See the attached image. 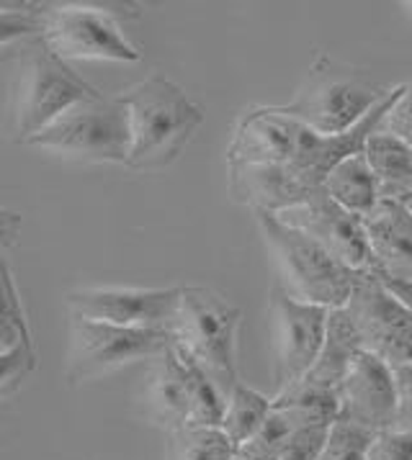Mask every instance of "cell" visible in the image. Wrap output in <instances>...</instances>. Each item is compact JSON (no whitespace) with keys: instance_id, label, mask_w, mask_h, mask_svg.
Masks as SVG:
<instances>
[{"instance_id":"36","label":"cell","mask_w":412,"mask_h":460,"mask_svg":"<svg viewBox=\"0 0 412 460\" xmlns=\"http://www.w3.org/2000/svg\"><path fill=\"white\" fill-rule=\"evenodd\" d=\"M5 244H8V240H0V250H5Z\"/></svg>"},{"instance_id":"18","label":"cell","mask_w":412,"mask_h":460,"mask_svg":"<svg viewBox=\"0 0 412 460\" xmlns=\"http://www.w3.org/2000/svg\"><path fill=\"white\" fill-rule=\"evenodd\" d=\"M322 190L345 211H351L358 219H366L381 201V188L376 181L374 170L369 165L363 149L340 160L325 178Z\"/></svg>"},{"instance_id":"16","label":"cell","mask_w":412,"mask_h":460,"mask_svg":"<svg viewBox=\"0 0 412 460\" xmlns=\"http://www.w3.org/2000/svg\"><path fill=\"white\" fill-rule=\"evenodd\" d=\"M376 270L390 278L412 280V217L394 199H381L363 219Z\"/></svg>"},{"instance_id":"12","label":"cell","mask_w":412,"mask_h":460,"mask_svg":"<svg viewBox=\"0 0 412 460\" xmlns=\"http://www.w3.org/2000/svg\"><path fill=\"white\" fill-rule=\"evenodd\" d=\"M178 288H80L65 294L70 316L106 322L116 327L168 330L178 312Z\"/></svg>"},{"instance_id":"13","label":"cell","mask_w":412,"mask_h":460,"mask_svg":"<svg viewBox=\"0 0 412 460\" xmlns=\"http://www.w3.org/2000/svg\"><path fill=\"white\" fill-rule=\"evenodd\" d=\"M340 417L372 432L394 429L399 409V386L394 370L376 355L361 352L337 388Z\"/></svg>"},{"instance_id":"11","label":"cell","mask_w":412,"mask_h":460,"mask_svg":"<svg viewBox=\"0 0 412 460\" xmlns=\"http://www.w3.org/2000/svg\"><path fill=\"white\" fill-rule=\"evenodd\" d=\"M273 217L283 221L286 226H294L307 237H312L345 268L356 273L376 270V260L366 240L363 219H358L343 206H337L325 190H318L309 201L297 208H289Z\"/></svg>"},{"instance_id":"23","label":"cell","mask_w":412,"mask_h":460,"mask_svg":"<svg viewBox=\"0 0 412 460\" xmlns=\"http://www.w3.org/2000/svg\"><path fill=\"white\" fill-rule=\"evenodd\" d=\"M41 34V5L34 3H16L0 5V62L8 59V52H16L23 41Z\"/></svg>"},{"instance_id":"19","label":"cell","mask_w":412,"mask_h":460,"mask_svg":"<svg viewBox=\"0 0 412 460\" xmlns=\"http://www.w3.org/2000/svg\"><path fill=\"white\" fill-rule=\"evenodd\" d=\"M363 155L374 170L381 199H399L412 190V147L390 131L376 129L366 145Z\"/></svg>"},{"instance_id":"9","label":"cell","mask_w":412,"mask_h":460,"mask_svg":"<svg viewBox=\"0 0 412 460\" xmlns=\"http://www.w3.org/2000/svg\"><path fill=\"white\" fill-rule=\"evenodd\" d=\"M343 309L354 322L361 350L392 370L412 366V314L374 273H358Z\"/></svg>"},{"instance_id":"25","label":"cell","mask_w":412,"mask_h":460,"mask_svg":"<svg viewBox=\"0 0 412 460\" xmlns=\"http://www.w3.org/2000/svg\"><path fill=\"white\" fill-rule=\"evenodd\" d=\"M34 368H37V350L31 340L21 342L13 350L0 352V402L13 396L23 386V381L34 373Z\"/></svg>"},{"instance_id":"31","label":"cell","mask_w":412,"mask_h":460,"mask_svg":"<svg viewBox=\"0 0 412 460\" xmlns=\"http://www.w3.org/2000/svg\"><path fill=\"white\" fill-rule=\"evenodd\" d=\"M394 429L412 435V391H402L399 394V409H397Z\"/></svg>"},{"instance_id":"3","label":"cell","mask_w":412,"mask_h":460,"mask_svg":"<svg viewBox=\"0 0 412 460\" xmlns=\"http://www.w3.org/2000/svg\"><path fill=\"white\" fill-rule=\"evenodd\" d=\"M390 91L392 88L379 83L369 70L318 52L297 95L279 111L322 137H337L354 129Z\"/></svg>"},{"instance_id":"8","label":"cell","mask_w":412,"mask_h":460,"mask_svg":"<svg viewBox=\"0 0 412 460\" xmlns=\"http://www.w3.org/2000/svg\"><path fill=\"white\" fill-rule=\"evenodd\" d=\"M39 37L65 62L67 59H112V62L142 59V52L124 37L116 11L103 5H88V3L41 5Z\"/></svg>"},{"instance_id":"33","label":"cell","mask_w":412,"mask_h":460,"mask_svg":"<svg viewBox=\"0 0 412 460\" xmlns=\"http://www.w3.org/2000/svg\"><path fill=\"white\" fill-rule=\"evenodd\" d=\"M394 378H397L399 394H402V391H412V366H405V368L394 370Z\"/></svg>"},{"instance_id":"34","label":"cell","mask_w":412,"mask_h":460,"mask_svg":"<svg viewBox=\"0 0 412 460\" xmlns=\"http://www.w3.org/2000/svg\"><path fill=\"white\" fill-rule=\"evenodd\" d=\"M394 201H399L408 211H410V217H412V190L410 193H405V196H399V199H394Z\"/></svg>"},{"instance_id":"7","label":"cell","mask_w":412,"mask_h":460,"mask_svg":"<svg viewBox=\"0 0 412 460\" xmlns=\"http://www.w3.org/2000/svg\"><path fill=\"white\" fill-rule=\"evenodd\" d=\"M170 332L157 327H116L70 316V342L65 358L67 384L95 381L134 360H152L170 348Z\"/></svg>"},{"instance_id":"22","label":"cell","mask_w":412,"mask_h":460,"mask_svg":"<svg viewBox=\"0 0 412 460\" xmlns=\"http://www.w3.org/2000/svg\"><path fill=\"white\" fill-rule=\"evenodd\" d=\"M31 340V330L21 306L19 288L13 283L11 265L0 250V352L13 350L21 342Z\"/></svg>"},{"instance_id":"21","label":"cell","mask_w":412,"mask_h":460,"mask_svg":"<svg viewBox=\"0 0 412 460\" xmlns=\"http://www.w3.org/2000/svg\"><path fill=\"white\" fill-rule=\"evenodd\" d=\"M235 445L219 427L186 424L168 432L166 460H232Z\"/></svg>"},{"instance_id":"26","label":"cell","mask_w":412,"mask_h":460,"mask_svg":"<svg viewBox=\"0 0 412 460\" xmlns=\"http://www.w3.org/2000/svg\"><path fill=\"white\" fill-rule=\"evenodd\" d=\"M333 424H301L297 427L282 447L276 450V460H318L325 450V442Z\"/></svg>"},{"instance_id":"27","label":"cell","mask_w":412,"mask_h":460,"mask_svg":"<svg viewBox=\"0 0 412 460\" xmlns=\"http://www.w3.org/2000/svg\"><path fill=\"white\" fill-rule=\"evenodd\" d=\"M366 460H412V435L399 429L379 432L366 447Z\"/></svg>"},{"instance_id":"1","label":"cell","mask_w":412,"mask_h":460,"mask_svg":"<svg viewBox=\"0 0 412 460\" xmlns=\"http://www.w3.org/2000/svg\"><path fill=\"white\" fill-rule=\"evenodd\" d=\"M116 98L130 131V155L124 165L139 172L173 165L204 121L202 106L193 103L178 83L160 73L145 77Z\"/></svg>"},{"instance_id":"28","label":"cell","mask_w":412,"mask_h":460,"mask_svg":"<svg viewBox=\"0 0 412 460\" xmlns=\"http://www.w3.org/2000/svg\"><path fill=\"white\" fill-rule=\"evenodd\" d=\"M379 129L390 131V134L399 137L402 142H408L412 147V83L405 85V93L397 98V103L390 109L387 119L381 121Z\"/></svg>"},{"instance_id":"29","label":"cell","mask_w":412,"mask_h":460,"mask_svg":"<svg viewBox=\"0 0 412 460\" xmlns=\"http://www.w3.org/2000/svg\"><path fill=\"white\" fill-rule=\"evenodd\" d=\"M232 460H276V450H273L268 442L253 438V440L245 442V445H240V447L235 450Z\"/></svg>"},{"instance_id":"2","label":"cell","mask_w":412,"mask_h":460,"mask_svg":"<svg viewBox=\"0 0 412 460\" xmlns=\"http://www.w3.org/2000/svg\"><path fill=\"white\" fill-rule=\"evenodd\" d=\"M101 95L80 75L57 57L41 37L23 41L16 55V77L8 95V129L21 145L47 129L59 113L85 98Z\"/></svg>"},{"instance_id":"5","label":"cell","mask_w":412,"mask_h":460,"mask_svg":"<svg viewBox=\"0 0 412 460\" xmlns=\"http://www.w3.org/2000/svg\"><path fill=\"white\" fill-rule=\"evenodd\" d=\"M240 319L243 312L222 294L204 286H181L178 312L168 324L173 345L196 360L225 399L240 381L235 366Z\"/></svg>"},{"instance_id":"24","label":"cell","mask_w":412,"mask_h":460,"mask_svg":"<svg viewBox=\"0 0 412 460\" xmlns=\"http://www.w3.org/2000/svg\"><path fill=\"white\" fill-rule=\"evenodd\" d=\"M379 432H372L361 424L337 414L325 442V450L318 460H366V447Z\"/></svg>"},{"instance_id":"32","label":"cell","mask_w":412,"mask_h":460,"mask_svg":"<svg viewBox=\"0 0 412 460\" xmlns=\"http://www.w3.org/2000/svg\"><path fill=\"white\" fill-rule=\"evenodd\" d=\"M21 224H23V219H21V214H16V211H11V208H3L0 206V240H13L16 234H19Z\"/></svg>"},{"instance_id":"35","label":"cell","mask_w":412,"mask_h":460,"mask_svg":"<svg viewBox=\"0 0 412 460\" xmlns=\"http://www.w3.org/2000/svg\"><path fill=\"white\" fill-rule=\"evenodd\" d=\"M402 8L408 11V16H410V19H412V0H410V3H402Z\"/></svg>"},{"instance_id":"14","label":"cell","mask_w":412,"mask_h":460,"mask_svg":"<svg viewBox=\"0 0 412 460\" xmlns=\"http://www.w3.org/2000/svg\"><path fill=\"white\" fill-rule=\"evenodd\" d=\"M227 190L232 201L253 208V214H282L307 203L322 188H309L286 165L250 163L227 165Z\"/></svg>"},{"instance_id":"10","label":"cell","mask_w":412,"mask_h":460,"mask_svg":"<svg viewBox=\"0 0 412 460\" xmlns=\"http://www.w3.org/2000/svg\"><path fill=\"white\" fill-rule=\"evenodd\" d=\"M330 309L304 304L283 291L279 283L271 288V376L276 394L294 386L318 360Z\"/></svg>"},{"instance_id":"20","label":"cell","mask_w":412,"mask_h":460,"mask_svg":"<svg viewBox=\"0 0 412 460\" xmlns=\"http://www.w3.org/2000/svg\"><path fill=\"white\" fill-rule=\"evenodd\" d=\"M273 409V399L263 396L261 391L245 386L243 381H237L225 399V417L219 429L225 432L229 442L235 447H240L245 442H250L263 429V424L268 420Z\"/></svg>"},{"instance_id":"15","label":"cell","mask_w":412,"mask_h":460,"mask_svg":"<svg viewBox=\"0 0 412 460\" xmlns=\"http://www.w3.org/2000/svg\"><path fill=\"white\" fill-rule=\"evenodd\" d=\"M139 409L145 420L166 432L181 429L188 424L191 396H188V363L170 342L163 355L152 358L139 391Z\"/></svg>"},{"instance_id":"30","label":"cell","mask_w":412,"mask_h":460,"mask_svg":"<svg viewBox=\"0 0 412 460\" xmlns=\"http://www.w3.org/2000/svg\"><path fill=\"white\" fill-rule=\"evenodd\" d=\"M369 273H374L390 291H392L405 306H408V312L412 314V280H399V278H390V276H384V273H379V270H369Z\"/></svg>"},{"instance_id":"6","label":"cell","mask_w":412,"mask_h":460,"mask_svg":"<svg viewBox=\"0 0 412 460\" xmlns=\"http://www.w3.org/2000/svg\"><path fill=\"white\" fill-rule=\"evenodd\" d=\"M29 147L44 149L83 165H124L130 155L127 116L119 98L94 95L59 113L47 129L29 139Z\"/></svg>"},{"instance_id":"4","label":"cell","mask_w":412,"mask_h":460,"mask_svg":"<svg viewBox=\"0 0 412 460\" xmlns=\"http://www.w3.org/2000/svg\"><path fill=\"white\" fill-rule=\"evenodd\" d=\"M255 219L279 276L276 283L286 294L297 301L318 304L325 309L345 306L358 278L356 270L345 268L322 244L300 229L286 226L273 214L258 211Z\"/></svg>"},{"instance_id":"17","label":"cell","mask_w":412,"mask_h":460,"mask_svg":"<svg viewBox=\"0 0 412 460\" xmlns=\"http://www.w3.org/2000/svg\"><path fill=\"white\" fill-rule=\"evenodd\" d=\"M361 340H358L356 330L351 316L345 309H330L327 314V327H325V340L319 348L315 366L307 370V376L297 381L301 386L318 388V391H330L337 394V388L343 384L345 373L351 370L354 360L361 355Z\"/></svg>"}]
</instances>
